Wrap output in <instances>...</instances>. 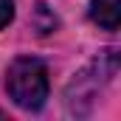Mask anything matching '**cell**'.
<instances>
[{
	"label": "cell",
	"instance_id": "obj_1",
	"mask_svg": "<svg viewBox=\"0 0 121 121\" xmlns=\"http://www.w3.org/2000/svg\"><path fill=\"white\" fill-rule=\"evenodd\" d=\"M6 90L20 110H39L48 99V68L34 56L14 59L6 73Z\"/></svg>",
	"mask_w": 121,
	"mask_h": 121
},
{
	"label": "cell",
	"instance_id": "obj_2",
	"mask_svg": "<svg viewBox=\"0 0 121 121\" xmlns=\"http://www.w3.org/2000/svg\"><path fill=\"white\" fill-rule=\"evenodd\" d=\"M118 0H90V20L104 31H118Z\"/></svg>",
	"mask_w": 121,
	"mask_h": 121
},
{
	"label": "cell",
	"instance_id": "obj_3",
	"mask_svg": "<svg viewBox=\"0 0 121 121\" xmlns=\"http://www.w3.org/2000/svg\"><path fill=\"white\" fill-rule=\"evenodd\" d=\"M14 20V0H0V31Z\"/></svg>",
	"mask_w": 121,
	"mask_h": 121
}]
</instances>
